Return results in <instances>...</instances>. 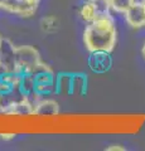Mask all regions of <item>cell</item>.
<instances>
[{
    "label": "cell",
    "instance_id": "16",
    "mask_svg": "<svg viewBox=\"0 0 145 151\" xmlns=\"http://www.w3.org/2000/svg\"><path fill=\"white\" fill-rule=\"evenodd\" d=\"M96 6V10L99 15H107L111 13V5L110 0H92Z\"/></svg>",
    "mask_w": 145,
    "mask_h": 151
},
{
    "label": "cell",
    "instance_id": "17",
    "mask_svg": "<svg viewBox=\"0 0 145 151\" xmlns=\"http://www.w3.org/2000/svg\"><path fill=\"white\" fill-rule=\"evenodd\" d=\"M0 137H1L3 140H13L14 137H15V134H5V132H4V134H0Z\"/></svg>",
    "mask_w": 145,
    "mask_h": 151
},
{
    "label": "cell",
    "instance_id": "12",
    "mask_svg": "<svg viewBox=\"0 0 145 151\" xmlns=\"http://www.w3.org/2000/svg\"><path fill=\"white\" fill-rule=\"evenodd\" d=\"M35 78L34 76H32L30 73H24L22 74V81H20V86H19V89L22 91V93L27 96L32 92L35 91Z\"/></svg>",
    "mask_w": 145,
    "mask_h": 151
},
{
    "label": "cell",
    "instance_id": "3",
    "mask_svg": "<svg viewBox=\"0 0 145 151\" xmlns=\"http://www.w3.org/2000/svg\"><path fill=\"white\" fill-rule=\"evenodd\" d=\"M0 60L6 67L8 72L19 73L15 60V45L6 38L5 39L3 38L1 43H0Z\"/></svg>",
    "mask_w": 145,
    "mask_h": 151
},
{
    "label": "cell",
    "instance_id": "13",
    "mask_svg": "<svg viewBox=\"0 0 145 151\" xmlns=\"http://www.w3.org/2000/svg\"><path fill=\"white\" fill-rule=\"evenodd\" d=\"M87 78L85 74H72V92L71 94H82L86 92Z\"/></svg>",
    "mask_w": 145,
    "mask_h": 151
},
{
    "label": "cell",
    "instance_id": "10",
    "mask_svg": "<svg viewBox=\"0 0 145 151\" xmlns=\"http://www.w3.org/2000/svg\"><path fill=\"white\" fill-rule=\"evenodd\" d=\"M79 17H81V19L83 22L88 23V24L92 23L97 17H99V13H97L96 6H95V4H93L92 0H87L86 3L82 4L81 9H79Z\"/></svg>",
    "mask_w": 145,
    "mask_h": 151
},
{
    "label": "cell",
    "instance_id": "21",
    "mask_svg": "<svg viewBox=\"0 0 145 151\" xmlns=\"http://www.w3.org/2000/svg\"><path fill=\"white\" fill-rule=\"evenodd\" d=\"M141 52H143V55H144V59H145V44L143 45V50Z\"/></svg>",
    "mask_w": 145,
    "mask_h": 151
},
{
    "label": "cell",
    "instance_id": "9",
    "mask_svg": "<svg viewBox=\"0 0 145 151\" xmlns=\"http://www.w3.org/2000/svg\"><path fill=\"white\" fill-rule=\"evenodd\" d=\"M34 105L32 103L27 97L22 98L20 101H18L15 105L13 106V108L9 111L8 115L13 116H29L34 113Z\"/></svg>",
    "mask_w": 145,
    "mask_h": 151
},
{
    "label": "cell",
    "instance_id": "1",
    "mask_svg": "<svg viewBox=\"0 0 145 151\" xmlns=\"http://www.w3.org/2000/svg\"><path fill=\"white\" fill-rule=\"evenodd\" d=\"M118 33L115 22L110 14L99 15L83 32V43L86 49L92 52H111L115 49Z\"/></svg>",
    "mask_w": 145,
    "mask_h": 151
},
{
    "label": "cell",
    "instance_id": "19",
    "mask_svg": "<svg viewBox=\"0 0 145 151\" xmlns=\"http://www.w3.org/2000/svg\"><path fill=\"white\" fill-rule=\"evenodd\" d=\"M133 4H145V0H133Z\"/></svg>",
    "mask_w": 145,
    "mask_h": 151
},
{
    "label": "cell",
    "instance_id": "14",
    "mask_svg": "<svg viewBox=\"0 0 145 151\" xmlns=\"http://www.w3.org/2000/svg\"><path fill=\"white\" fill-rule=\"evenodd\" d=\"M57 91L64 94L72 92V74H61L57 78Z\"/></svg>",
    "mask_w": 145,
    "mask_h": 151
},
{
    "label": "cell",
    "instance_id": "2",
    "mask_svg": "<svg viewBox=\"0 0 145 151\" xmlns=\"http://www.w3.org/2000/svg\"><path fill=\"white\" fill-rule=\"evenodd\" d=\"M15 60L20 74L30 73L40 62L39 52L32 45H18L15 47Z\"/></svg>",
    "mask_w": 145,
    "mask_h": 151
},
{
    "label": "cell",
    "instance_id": "8",
    "mask_svg": "<svg viewBox=\"0 0 145 151\" xmlns=\"http://www.w3.org/2000/svg\"><path fill=\"white\" fill-rule=\"evenodd\" d=\"M59 112V106L58 102H56L54 100H40L34 107V113L35 116H57Z\"/></svg>",
    "mask_w": 145,
    "mask_h": 151
},
{
    "label": "cell",
    "instance_id": "4",
    "mask_svg": "<svg viewBox=\"0 0 145 151\" xmlns=\"http://www.w3.org/2000/svg\"><path fill=\"white\" fill-rule=\"evenodd\" d=\"M112 65L110 52H92L88 58V67L95 73H105Z\"/></svg>",
    "mask_w": 145,
    "mask_h": 151
},
{
    "label": "cell",
    "instance_id": "5",
    "mask_svg": "<svg viewBox=\"0 0 145 151\" xmlns=\"http://www.w3.org/2000/svg\"><path fill=\"white\" fill-rule=\"evenodd\" d=\"M125 22L131 28L145 27V5L144 4H131L124 14Z\"/></svg>",
    "mask_w": 145,
    "mask_h": 151
},
{
    "label": "cell",
    "instance_id": "11",
    "mask_svg": "<svg viewBox=\"0 0 145 151\" xmlns=\"http://www.w3.org/2000/svg\"><path fill=\"white\" fill-rule=\"evenodd\" d=\"M40 28L42 30L47 34H53L59 29V20L57 17L54 15H48L42 18L40 20Z\"/></svg>",
    "mask_w": 145,
    "mask_h": 151
},
{
    "label": "cell",
    "instance_id": "23",
    "mask_svg": "<svg viewBox=\"0 0 145 151\" xmlns=\"http://www.w3.org/2000/svg\"><path fill=\"white\" fill-rule=\"evenodd\" d=\"M1 39H3V38H1V37H0V43H1Z\"/></svg>",
    "mask_w": 145,
    "mask_h": 151
},
{
    "label": "cell",
    "instance_id": "15",
    "mask_svg": "<svg viewBox=\"0 0 145 151\" xmlns=\"http://www.w3.org/2000/svg\"><path fill=\"white\" fill-rule=\"evenodd\" d=\"M131 4H133V0H110L111 12H115L119 14H125V12L130 8Z\"/></svg>",
    "mask_w": 145,
    "mask_h": 151
},
{
    "label": "cell",
    "instance_id": "6",
    "mask_svg": "<svg viewBox=\"0 0 145 151\" xmlns=\"http://www.w3.org/2000/svg\"><path fill=\"white\" fill-rule=\"evenodd\" d=\"M3 9L10 12V13H15L19 14L22 17H32L37 10V4L35 3H30L28 0H6L5 5Z\"/></svg>",
    "mask_w": 145,
    "mask_h": 151
},
{
    "label": "cell",
    "instance_id": "22",
    "mask_svg": "<svg viewBox=\"0 0 145 151\" xmlns=\"http://www.w3.org/2000/svg\"><path fill=\"white\" fill-rule=\"evenodd\" d=\"M28 1H30V3H35V4H38L39 0H28Z\"/></svg>",
    "mask_w": 145,
    "mask_h": 151
},
{
    "label": "cell",
    "instance_id": "7",
    "mask_svg": "<svg viewBox=\"0 0 145 151\" xmlns=\"http://www.w3.org/2000/svg\"><path fill=\"white\" fill-rule=\"evenodd\" d=\"M24 97L25 96L22 93L19 88L12 89L9 92H0V112L9 113L13 106Z\"/></svg>",
    "mask_w": 145,
    "mask_h": 151
},
{
    "label": "cell",
    "instance_id": "20",
    "mask_svg": "<svg viewBox=\"0 0 145 151\" xmlns=\"http://www.w3.org/2000/svg\"><path fill=\"white\" fill-rule=\"evenodd\" d=\"M5 3H6V0H0V8H4Z\"/></svg>",
    "mask_w": 145,
    "mask_h": 151
},
{
    "label": "cell",
    "instance_id": "18",
    "mask_svg": "<svg viewBox=\"0 0 145 151\" xmlns=\"http://www.w3.org/2000/svg\"><path fill=\"white\" fill-rule=\"evenodd\" d=\"M106 150L107 151H123L125 149L121 145H112V146H110V147H107Z\"/></svg>",
    "mask_w": 145,
    "mask_h": 151
}]
</instances>
